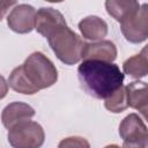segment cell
I'll use <instances>...</instances> for the list:
<instances>
[{
  "instance_id": "6da1fadb",
  "label": "cell",
  "mask_w": 148,
  "mask_h": 148,
  "mask_svg": "<svg viewBox=\"0 0 148 148\" xmlns=\"http://www.w3.org/2000/svg\"><path fill=\"white\" fill-rule=\"evenodd\" d=\"M77 76L82 89L98 99H106L123 87L124 74L112 62L83 60L77 67Z\"/></svg>"
},
{
  "instance_id": "7a4b0ae2",
  "label": "cell",
  "mask_w": 148,
  "mask_h": 148,
  "mask_svg": "<svg viewBox=\"0 0 148 148\" xmlns=\"http://www.w3.org/2000/svg\"><path fill=\"white\" fill-rule=\"evenodd\" d=\"M47 42L56 57L65 65L72 66L83 59L87 43L69 29L68 25L61 27L52 32Z\"/></svg>"
},
{
  "instance_id": "3957f363",
  "label": "cell",
  "mask_w": 148,
  "mask_h": 148,
  "mask_svg": "<svg viewBox=\"0 0 148 148\" xmlns=\"http://www.w3.org/2000/svg\"><path fill=\"white\" fill-rule=\"evenodd\" d=\"M23 68L28 79L38 90L53 86L58 80L56 66L42 52L31 53L23 62Z\"/></svg>"
},
{
  "instance_id": "277c9868",
  "label": "cell",
  "mask_w": 148,
  "mask_h": 148,
  "mask_svg": "<svg viewBox=\"0 0 148 148\" xmlns=\"http://www.w3.org/2000/svg\"><path fill=\"white\" fill-rule=\"evenodd\" d=\"M44 141V130L36 121H23L8 131V142L13 148H40Z\"/></svg>"
},
{
  "instance_id": "5b68a950",
  "label": "cell",
  "mask_w": 148,
  "mask_h": 148,
  "mask_svg": "<svg viewBox=\"0 0 148 148\" xmlns=\"http://www.w3.org/2000/svg\"><path fill=\"white\" fill-rule=\"evenodd\" d=\"M120 30L130 43L139 44L145 42L148 38V3H142L130 20L121 23Z\"/></svg>"
},
{
  "instance_id": "8992f818",
  "label": "cell",
  "mask_w": 148,
  "mask_h": 148,
  "mask_svg": "<svg viewBox=\"0 0 148 148\" xmlns=\"http://www.w3.org/2000/svg\"><path fill=\"white\" fill-rule=\"evenodd\" d=\"M36 9L28 3L16 5L7 17V24L10 30L17 34H28L35 29Z\"/></svg>"
},
{
  "instance_id": "52a82bcc",
  "label": "cell",
  "mask_w": 148,
  "mask_h": 148,
  "mask_svg": "<svg viewBox=\"0 0 148 148\" xmlns=\"http://www.w3.org/2000/svg\"><path fill=\"white\" fill-rule=\"evenodd\" d=\"M67 25L64 15L51 7H42L37 10L35 29L43 37L49 38V36L57 29Z\"/></svg>"
},
{
  "instance_id": "ba28073f",
  "label": "cell",
  "mask_w": 148,
  "mask_h": 148,
  "mask_svg": "<svg viewBox=\"0 0 148 148\" xmlns=\"http://www.w3.org/2000/svg\"><path fill=\"white\" fill-rule=\"evenodd\" d=\"M35 116V110L27 103L13 102L9 103L1 113V120L6 128L10 130L20 123L28 121Z\"/></svg>"
},
{
  "instance_id": "9c48e42d",
  "label": "cell",
  "mask_w": 148,
  "mask_h": 148,
  "mask_svg": "<svg viewBox=\"0 0 148 148\" xmlns=\"http://www.w3.org/2000/svg\"><path fill=\"white\" fill-rule=\"evenodd\" d=\"M117 58V47L111 40H99L94 43H87L83 60H99L105 62H112Z\"/></svg>"
},
{
  "instance_id": "30bf717a",
  "label": "cell",
  "mask_w": 148,
  "mask_h": 148,
  "mask_svg": "<svg viewBox=\"0 0 148 148\" xmlns=\"http://www.w3.org/2000/svg\"><path fill=\"white\" fill-rule=\"evenodd\" d=\"M140 3L135 0H108L105 8L110 16H112L120 24L130 20L140 8Z\"/></svg>"
},
{
  "instance_id": "8fae6325",
  "label": "cell",
  "mask_w": 148,
  "mask_h": 148,
  "mask_svg": "<svg viewBox=\"0 0 148 148\" xmlns=\"http://www.w3.org/2000/svg\"><path fill=\"white\" fill-rule=\"evenodd\" d=\"M79 30L83 38L99 42L108 35V24L101 17L90 15L79 22Z\"/></svg>"
},
{
  "instance_id": "7c38bea8",
  "label": "cell",
  "mask_w": 148,
  "mask_h": 148,
  "mask_svg": "<svg viewBox=\"0 0 148 148\" xmlns=\"http://www.w3.org/2000/svg\"><path fill=\"white\" fill-rule=\"evenodd\" d=\"M127 104L130 108L143 110L148 106V82L134 81L126 86Z\"/></svg>"
},
{
  "instance_id": "4fadbf2b",
  "label": "cell",
  "mask_w": 148,
  "mask_h": 148,
  "mask_svg": "<svg viewBox=\"0 0 148 148\" xmlns=\"http://www.w3.org/2000/svg\"><path fill=\"white\" fill-rule=\"evenodd\" d=\"M143 133H148V128L136 113H130L119 125V135L123 139V142Z\"/></svg>"
},
{
  "instance_id": "5bb4252c",
  "label": "cell",
  "mask_w": 148,
  "mask_h": 148,
  "mask_svg": "<svg viewBox=\"0 0 148 148\" xmlns=\"http://www.w3.org/2000/svg\"><path fill=\"white\" fill-rule=\"evenodd\" d=\"M8 84L13 90H15L16 92L23 94V95H34L39 91L28 79V76L24 72L23 65L15 67L12 71L10 75L8 77Z\"/></svg>"
},
{
  "instance_id": "9a60e30c",
  "label": "cell",
  "mask_w": 148,
  "mask_h": 148,
  "mask_svg": "<svg viewBox=\"0 0 148 148\" xmlns=\"http://www.w3.org/2000/svg\"><path fill=\"white\" fill-rule=\"evenodd\" d=\"M123 69L125 74L134 79H140L148 75V65L140 53L125 60L123 64Z\"/></svg>"
},
{
  "instance_id": "2e32d148",
  "label": "cell",
  "mask_w": 148,
  "mask_h": 148,
  "mask_svg": "<svg viewBox=\"0 0 148 148\" xmlns=\"http://www.w3.org/2000/svg\"><path fill=\"white\" fill-rule=\"evenodd\" d=\"M104 106L112 113H120L128 108L127 104V95H126V87H120L112 96L105 99Z\"/></svg>"
},
{
  "instance_id": "e0dca14e",
  "label": "cell",
  "mask_w": 148,
  "mask_h": 148,
  "mask_svg": "<svg viewBox=\"0 0 148 148\" xmlns=\"http://www.w3.org/2000/svg\"><path fill=\"white\" fill-rule=\"evenodd\" d=\"M58 148H90V145L84 138L69 136V138L62 139L59 142Z\"/></svg>"
},
{
  "instance_id": "ac0fdd59",
  "label": "cell",
  "mask_w": 148,
  "mask_h": 148,
  "mask_svg": "<svg viewBox=\"0 0 148 148\" xmlns=\"http://www.w3.org/2000/svg\"><path fill=\"white\" fill-rule=\"evenodd\" d=\"M123 148H148V133L140 134L123 142Z\"/></svg>"
},
{
  "instance_id": "d6986e66",
  "label": "cell",
  "mask_w": 148,
  "mask_h": 148,
  "mask_svg": "<svg viewBox=\"0 0 148 148\" xmlns=\"http://www.w3.org/2000/svg\"><path fill=\"white\" fill-rule=\"evenodd\" d=\"M140 54L143 57V59L146 60V62H147V65H148V44H147V45H145V46L142 47V50H141Z\"/></svg>"
},
{
  "instance_id": "ffe728a7",
  "label": "cell",
  "mask_w": 148,
  "mask_h": 148,
  "mask_svg": "<svg viewBox=\"0 0 148 148\" xmlns=\"http://www.w3.org/2000/svg\"><path fill=\"white\" fill-rule=\"evenodd\" d=\"M140 113H141V114L143 116V118L148 121V106H147V108H145L143 110H141V111H140Z\"/></svg>"
},
{
  "instance_id": "44dd1931",
  "label": "cell",
  "mask_w": 148,
  "mask_h": 148,
  "mask_svg": "<svg viewBox=\"0 0 148 148\" xmlns=\"http://www.w3.org/2000/svg\"><path fill=\"white\" fill-rule=\"evenodd\" d=\"M104 148H120V147L117 146V145H109V146H106V147H104Z\"/></svg>"
}]
</instances>
